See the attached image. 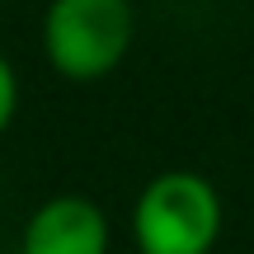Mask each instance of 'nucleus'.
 <instances>
[{
	"instance_id": "nucleus-1",
	"label": "nucleus",
	"mask_w": 254,
	"mask_h": 254,
	"mask_svg": "<svg viewBox=\"0 0 254 254\" xmlns=\"http://www.w3.org/2000/svg\"><path fill=\"white\" fill-rule=\"evenodd\" d=\"M226 231V202L198 170H155L132 202L136 254H212Z\"/></svg>"
},
{
	"instance_id": "nucleus-2",
	"label": "nucleus",
	"mask_w": 254,
	"mask_h": 254,
	"mask_svg": "<svg viewBox=\"0 0 254 254\" xmlns=\"http://www.w3.org/2000/svg\"><path fill=\"white\" fill-rule=\"evenodd\" d=\"M136 9L132 0H47L38 43L62 80L90 85L113 75L132 52Z\"/></svg>"
},
{
	"instance_id": "nucleus-3",
	"label": "nucleus",
	"mask_w": 254,
	"mask_h": 254,
	"mask_svg": "<svg viewBox=\"0 0 254 254\" xmlns=\"http://www.w3.org/2000/svg\"><path fill=\"white\" fill-rule=\"evenodd\" d=\"M109 212L85 193H57L28 212L19 254H109Z\"/></svg>"
},
{
	"instance_id": "nucleus-4",
	"label": "nucleus",
	"mask_w": 254,
	"mask_h": 254,
	"mask_svg": "<svg viewBox=\"0 0 254 254\" xmlns=\"http://www.w3.org/2000/svg\"><path fill=\"white\" fill-rule=\"evenodd\" d=\"M14 113H19V71H14V62L0 52V136L9 132Z\"/></svg>"
}]
</instances>
